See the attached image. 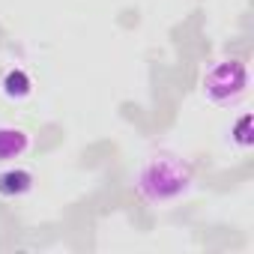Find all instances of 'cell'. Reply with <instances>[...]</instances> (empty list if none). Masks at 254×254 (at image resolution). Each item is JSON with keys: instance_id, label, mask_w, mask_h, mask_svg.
<instances>
[{"instance_id": "cell-1", "label": "cell", "mask_w": 254, "mask_h": 254, "mask_svg": "<svg viewBox=\"0 0 254 254\" xmlns=\"http://www.w3.org/2000/svg\"><path fill=\"white\" fill-rule=\"evenodd\" d=\"M194 177H191V168L183 162V159H174V156H156L150 159L141 171H138V194L147 200V203H174L180 200L183 194H189Z\"/></svg>"}, {"instance_id": "cell-2", "label": "cell", "mask_w": 254, "mask_h": 254, "mask_svg": "<svg viewBox=\"0 0 254 254\" xmlns=\"http://www.w3.org/2000/svg\"><path fill=\"white\" fill-rule=\"evenodd\" d=\"M203 93L212 105H236L248 93V69L239 60L215 63L203 78Z\"/></svg>"}, {"instance_id": "cell-3", "label": "cell", "mask_w": 254, "mask_h": 254, "mask_svg": "<svg viewBox=\"0 0 254 254\" xmlns=\"http://www.w3.org/2000/svg\"><path fill=\"white\" fill-rule=\"evenodd\" d=\"M27 147H30V138L21 129H15V126H3L0 129V162H12V159L24 156Z\"/></svg>"}, {"instance_id": "cell-4", "label": "cell", "mask_w": 254, "mask_h": 254, "mask_svg": "<svg viewBox=\"0 0 254 254\" xmlns=\"http://www.w3.org/2000/svg\"><path fill=\"white\" fill-rule=\"evenodd\" d=\"M30 189H33L30 171H6V174H0V194L3 197H21Z\"/></svg>"}, {"instance_id": "cell-5", "label": "cell", "mask_w": 254, "mask_h": 254, "mask_svg": "<svg viewBox=\"0 0 254 254\" xmlns=\"http://www.w3.org/2000/svg\"><path fill=\"white\" fill-rule=\"evenodd\" d=\"M30 78L21 72V69H15V72H9L6 78H3V96L6 99H15V102H21V99H27L30 96Z\"/></svg>"}, {"instance_id": "cell-6", "label": "cell", "mask_w": 254, "mask_h": 254, "mask_svg": "<svg viewBox=\"0 0 254 254\" xmlns=\"http://www.w3.org/2000/svg\"><path fill=\"white\" fill-rule=\"evenodd\" d=\"M248 129H251V117H242V120H239V129H236V141H239V147H251V135H248Z\"/></svg>"}]
</instances>
